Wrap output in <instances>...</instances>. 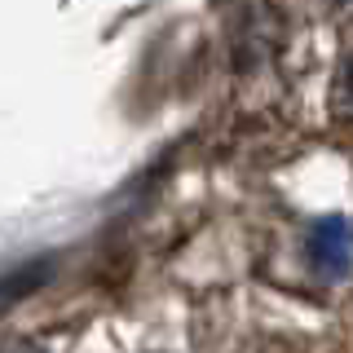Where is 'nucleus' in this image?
Instances as JSON below:
<instances>
[{
	"instance_id": "obj_1",
	"label": "nucleus",
	"mask_w": 353,
	"mask_h": 353,
	"mask_svg": "<svg viewBox=\"0 0 353 353\" xmlns=\"http://www.w3.org/2000/svg\"><path fill=\"white\" fill-rule=\"evenodd\" d=\"M305 256H309V270L323 274V279H340V274H349V265H353V225L345 216L314 221L309 243H305Z\"/></svg>"
},
{
	"instance_id": "obj_2",
	"label": "nucleus",
	"mask_w": 353,
	"mask_h": 353,
	"mask_svg": "<svg viewBox=\"0 0 353 353\" xmlns=\"http://www.w3.org/2000/svg\"><path fill=\"white\" fill-rule=\"evenodd\" d=\"M0 353H44V349H36V345H9V349H0Z\"/></svg>"
}]
</instances>
